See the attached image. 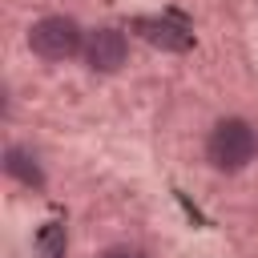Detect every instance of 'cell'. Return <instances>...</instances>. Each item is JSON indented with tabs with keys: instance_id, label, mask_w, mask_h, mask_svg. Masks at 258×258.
<instances>
[{
	"instance_id": "7",
	"label": "cell",
	"mask_w": 258,
	"mask_h": 258,
	"mask_svg": "<svg viewBox=\"0 0 258 258\" xmlns=\"http://www.w3.org/2000/svg\"><path fill=\"white\" fill-rule=\"evenodd\" d=\"M101 258H137L133 250H109V254H101Z\"/></svg>"
},
{
	"instance_id": "4",
	"label": "cell",
	"mask_w": 258,
	"mask_h": 258,
	"mask_svg": "<svg viewBox=\"0 0 258 258\" xmlns=\"http://www.w3.org/2000/svg\"><path fill=\"white\" fill-rule=\"evenodd\" d=\"M125 56H129V40H125L121 28L105 24V28L89 32V40H85V64L93 73H117L125 64Z\"/></svg>"
},
{
	"instance_id": "2",
	"label": "cell",
	"mask_w": 258,
	"mask_h": 258,
	"mask_svg": "<svg viewBox=\"0 0 258 258\" xmlns=\"http://www.w3.org/2000/svg\"><path fill=\"white\" fill-rule=\"evenodd\" d=\"M28 48L44 60H69L85 48V32L73 16H44L28 28Z\"/></svg>"
},
{
	"instance_id": "3",
	"label": "cell",
	"mask_w": 258,
	"mask_h": 258,
	"mask_svg": "<svg viewBox=\"0 0 258 258\" xmlns=\"http://www.w3.org/2000/svg\"><path fill=\"white\" fill-rule=\"evenodd\" d=\"M129 28H133L145 44H153V48H161V52H185V48L194 44V32H189L181 20H173V16H133Z\"/></svg>"
},
{
	"instance_id": "6",
	"label": "cell",
	"mask_w": 258,
	"mask_h": 258,
	"mask_svg": "<svg viewBox=\"0 0 258 258\" xmlns=\"http://www.w3.org/2000/svg\"><path fill=\"white\" fill-rule=\"evenodd\" d=\"M36 250H40L44 258H64V226L44 222L40 234H36Z\"/></svg>"
},
{
	"instance_id": "5",
	"label": "cell",
	"mask_w": 258,
	"mask_h": 258,
	"mask_svg": "<svg viewBox=\"0 0 258 258\" xmlns=\"http://www.w3.org/2000/svg\"><path fill=\"white\" fill-rule=\"evenodd\" d=\"M4 173L16 177V181H24V185H32V189L44 185V173H40L36 157H32L28 149H20V145H8V149H4Z\"/></svg>"
},
{
	"instance_id": "1",
	"label": "cell",
	"mask_w": 258,
	"mask_h": 258,
	"mask_svg": "<svg viewBox=\"0 0 258 258\" xmlns=\"http://www.w3.org/2000/svg\"><path fill=\"white\" fill-rule=\"evenodd\" d=\"M206 157L214 169L222 173H238L246 169L254 157H258V129L242 117H222L214 129H210V141H206Z\"/></svg>"
}]
</instances>
